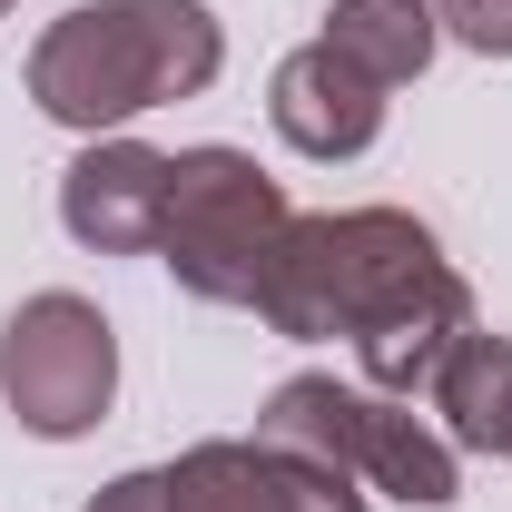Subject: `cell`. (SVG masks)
Returning a JSON list of instances; mask_svg holds the SVG:
<instances>
[{
    "label": "cell",
    "instance_id": "obj_10",
    "mask_svg": "<svg viewBox=\"0 0 512 512\" xmlns=\"http://www.w3.org/2000/svg\"><path fill=\"white\" fill-rule=\"evenodd\" d=\"M316 40H335L345 60L375 79V89H404V79H424V69H434V40H444V30H434V10H424V0H335Z\"/></svg>",
    "mask_w": 512,
    "mask_h": 512
},
{
    "label": "cell",
    "instance_id": "obj_4",
    "mask_svg": "<svg viewBox=\"0 0 512 512\" xmlns=\"http://www.w3.org/2000/svg\"><path fill=\"white\" fill-rule=\"evenodd\" d=\"M286 188L256 168L247 148H178L168 158V227L158 266L188 286L197 306H256V276L286 237Z\"/></svg>",
    "mask_w": 512,
    "mask_h": 512
},
{
    "label": "cell",
    "instance_id": "obj_1",
    "mask_svg": "<svg viewBox=\"0 0 512 512\" xmlns=\"http://www.w3.org/2000/svg\"><path fill=\"white\" fill-rule=\"evenodd\" d=\"M256 316L296 345L345 335L375 394H414V384H434L444 345L473 325V286L453 276L424 217L325 207V217H286V237L256 276Z\"/></svg>",
    "mask_w": 512,
    "mask_h": 512
},
{
    "label": "cell",
    "instance_id": "obj_7",
    "mask_svg": "<svg viewBox=\"0 0 512 512\" xmlns=\"http://www.w3.org/2000/svg\"><path fill=\"white\" fill-rule=\"evenodd\" d=\"M60 227L99 256H158L168 227V148L148 138H89L60 178Z\"/></svg>",
    "mask_w": 512,
    "mask_h": 512
},
{
    "label": "cell",
    "instance_id": "obj_9",
    "mask_svg": "<svg viewBox=\"0 0 512 512\" xmlns=\"http://www.w3.org/2000/svg\"><path fill=\"white\" fill-rule=\"evenodd\" d=\"M424 394H434V434H444L453 453H503L512 463V335L463 325Z\"/></svg>",
    "mask_w": 512,
    "mask_h": 512
},
{
    "label": "cell",
    "instance_id": "obj_11",
    "mask_svg": "<svg viewBox=\"0 0 512 512\" xmlns=\"http://www.w3.org/2000/svg\"><path fill=\"white\" fill-rule=\"evenodd\" d=\"M434 30L483 60H512V0H434Z\"/></svg>",
    "mask_w": 512,
    "mask_h": 512
},
{
    "label": "cell",
    "instance_id": "obj_8",
    "mask_svg": "<svg viewBox=\"0 0 512 512\" xmlns=\"http://www.w3.org/2000/svg\"><path fill=\"white\" fill-rule=\"evenodd\" d=\"M384 99H394V89H375L335 40L286 50L276 79H266V119H276V138H286L296 158H365L384 138Z\"/></svg>",
    "mask_w": 512,
    "mask_h": 512
},
{
    "label": "cell",
    "instance_id": "obj_12",
    "mask_svg": "<svg viewBox=\"0 0 512 512\" xmlns=\"http://www.w3.org/2000/svg\"><path fill=\"white\" fill-rule=\"evenodd\" d=\"M89 512H168V493H158V473H119L89 493Z\"/></svg>",
    "mask_w": 512,
    "mask_h": 512
},
{
    "label": "cell",
    "instance_id": "obj_6",
    "mask_svg": "<svg viewBox=\"0 0 512 512\" xmlns=\"http://www.w3.org/2000/svg\"><path fill=\"white\" fill-rule=\"evenodd\" d=\"M168 512H365V493L286 444H188L178 463H158Z\"/></svg>",
    "mask_w": 512,
    "mask_h": 512
},
{
    "label": "cell",
    "instance_id": "obj_5",
    "mask_svg": "<svg viewBox=\"0 0 512 512\" xmlns=\"http://www.w3.org/2000/svg\"><path fill=\"white\" fill-rule=\"evenodd\" d=\"M109 394H119V335L89 296L50 286V296L10 306V325H0V404L20 414V434L69 444L109 414Z\"/></svg>",
    "mask_w": 512,
    "mask_h": 512
},
{
    "label": "cell",
    "instance_id": "obj_2",
    "mask_svg": "<svg viewBox=\"0 0 512 512\" xmlns=\"http://www.w3.org/2000/svg\"><path fill=\"white\" fill-rule=\"evenodd\" d=\"M227 69V30L207 0H89L60 10L30 50V99L40 119L79 138H119L138 109L197 99Z\"/></svg>",
    "mask_w": 512,
    "mask_h": 512
},
{
    "label": "cell",
    "instance_id": "obj_13",
    "mask_svg": "<svg viewBox=\"0 0 512 512\" xmlns=\"http://www.w3.org/2000/svg\"><path fill=\"white\" fill-rule=\"evenodd\" d=\"M0 20H10V0H0Z\"/></svg>",
    "mask_w": 512,
    "mask_h": 512
},
{
    "label": "cell",
    "instance_id": "obj_3",
    "mask_svg": "<svg viewBox=\"0 0 512 512\" xmlns=\"http://www.w3.org/2000/svg\"><path fill=\"white\" fill-rule=\"evenodd\" d=\"M256 444L316 453L345 483H375L414 512H444L463 493V453L404 404V394H375V384H335V375H286L256 414Z\"/></svg>",
    "mask_w": 512,
    "mask_h": 512
}]
</instances>
